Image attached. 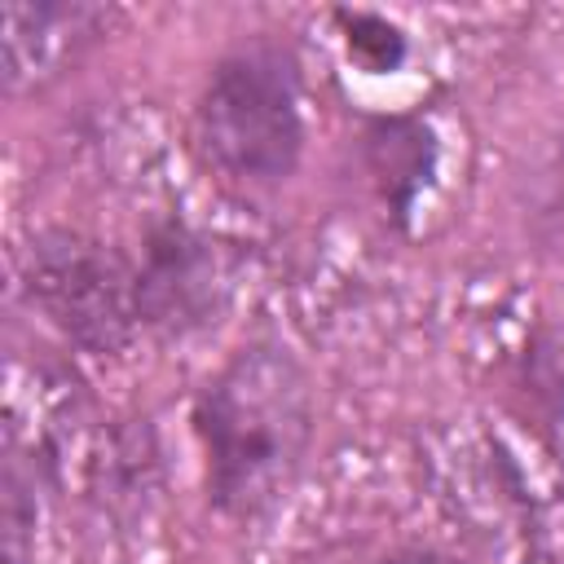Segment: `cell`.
Returning <instances> with one entry per match:
<instances>
[{
	"mask_svg": "<svg viewBox=\"0 0 564 564\" xmlns=\"http://www.w3.org/2000/svg\"><path fill=\"white\" fill-rule=\"evenodd\" d=\"M379 564H458V560H449L441 551H397V555H388Z\"/></svg>",
	"mask_w": 564,
	"mask_h": 564,
	"instance_id": "9c48e42d",
	"label": "cell"
},
{
	"mask_svg": "<svg viewBox=\"0 0 564 564\" xmlns=\"http://www.w3.org/2000/svg\"><path fill=\"white\" fill-rule=\"evenodd\" d=\"M538 225H542L546 247H555V251L564 256V141L555 145L551 167H546V189H542V212H538Z\"/></svg>",
	"mask_w": 564,
	"mask_h": 564,
	"instance_id": "ba28073f",
	"label": "cell"
},
{
	"mask_svg": "<svg viewBox=\"0 0 564 564\" xmlns=\"http://www.w3.org/2000/svg\"><path fill=\"white\" fill-rule=\"evenodd\" d=\"M31 308L84 352H119L137 330V264L75 229H44L18 260Z\"/></svg>",
	"mask_w": 564,
	"mask_h": 564,
	"instance_id": "3957f363",
	"label": "cell"
},
{
	"mask_svg": "<svg viewBox=\"0 0 564 564\" xmlns=\"http://www.w3.org/2000/svg\"><path fill=\"white\" fill-rule=\"evenodd\" d=\"M335 26L344 35V48L357 66H366L370 75H392L401 70V62L410 57V40L397 22H388L383 13H366V9H335Z\"/></svg>",
	"mask_w": 564,
	"mask_h": 564,
	"instance_id": "52a82bcc",
	"label": "cell"
},
{
	"mask_svg": "<svg viewBox=\"0 0 564 564\" xmlns=\"http://www.w3.org/2000/svg\"><path fill=\"white\" fill-rule=\"evenodd\" d=\"M194 150L229 185H282L304 154L300 66L282 44L251 40L225 53L194 97Z\"/></svg>",
	"mask_w": 564,
	"mask_h": 564,
	"instance_id": "7a4b0ae2",
	"label": "cell"
},
{
	"mask_svg": "<svg viewBox=\"0 0 564 564\" xmlns=\"http://www.w3.org/2000/svg\"><path fill=\"white\" fill-rule=\"evenodd\" d=\"M189 423L207 502L225 520L251 524L295 489L308 463L317 432L313 375L282 339H251L198 388Z\"/></svg>",
	"mask_w": 564,
	"mask_h": 564,
	"instance_id": "6da1fadb",
	"label": "cell"
},
{
	"mask_svg": "<svg viewBox=\"0 0 564 564\" xmlns=\"http://www.w3.org/2000/svg\"><path fill=\"white\" fill-rule=\"evenodd\" d=\"M361 159L388 220L405 225L441 167V145L419 115H375L361 132Z\"/></svg>",
	"mask_w": 564,
	"mask_h": 564,
	"instance_id": "8992f818",
	"label": "cell"
},
{
	"mask_svg": "<svg viewBox=\"0 0 564 564\" xmlns=\"http://www.w3.org/2000/svg\"><path fill=\"white\" fill-rule=\"evenodd\" d=\"M106 22L110 9L101 4H66V0L4 4V88L18 97L53 84L97 44Z\"/></svg>",
	"mask_w": 564,
	"mask_h": 564,
	"instance_id": "5b68a950",
	"label": "cell"
},
{
	"mask_svg": "<svg viewBox=\"0 0 564 564\" xmlns=\"http://www.w3.org/2000/svg\"><path fill=\"white\" fill-rule=\"evenodd\" d=\"M234 291L229 251L181 216L154 220L137 260V317L163 339H181L216 322Z\"/></svg>",
	"mask_w": 564,
	"mask_h": 564,
	"instance_id": "277c9868",
	"label": "cell"
}]
</instances>
